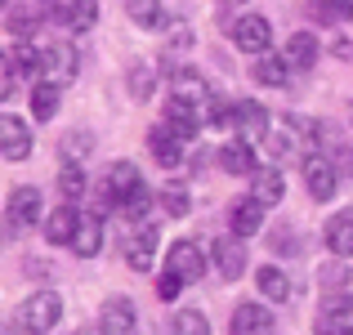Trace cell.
<instances>
[{
    "label": "cell",
    "mask_w": 353,
    "mask_h": 335,
    "mask_svg": "<svg viewBox=\"0 0 353 335\" xmlns=\"http://www.w3.org/2000/svg\"><path fill=\"white\" fill-rule=\"evenodd\" d=\"M139 188H143V174H139V165H134V161H112V165H108V174H103V197H99V210H108V206L121 210Z\"/></svg>",
    "instance_id": "1"
},
{
    "label": "cell",
    "mask_w": 353,
    "mask_h": 335,
    "mask_svg": "<svg viewBox=\"0 0 353 335\" xmlns=\"http://www.w3.org/2000/svg\"><path fill=\"white\" fill-rule=\"evenodd\" d=\"M59 318H63V300H59L54 291H36V295H27L23 309H18V327H23L27 335H45Z\"/></svg>",
    "instance_id": "2"
},
{
    "label": "cell",
    "mask_w": 353,
    "mask_h": 335,
    "mask_svg": "<svg viewBox=\"0 0 353 335\" xmlns=\"http://www.w3.org/2000/svg\"><path fill=\"white\" fill-rule=\"evenodd\" d=\"M233 45L237 50H246V54H268V45H273V27H268V18L264 14H241L237 23H233Z\"/></svg>",
    "instance_id": "3"
},
{
    "label": "cell",
    "mask_w": 353,
    "mask_h": 335,
    "mask_svg": "<svg viewBox=\"0 0 353 335\" xmlns=\"http://www.w3.org/2000/svg\"><path fill=\"white\" fill-rule=\"evenodd\" d=\"M304 183H309V197L313 201H331L340 192V170L327 161V156H304Z\"/></svg>",
    "instance_id": "4"
},
{
    "label": "cell",
    "mask_w": 353,
    "mask_h": 335,
    "mask_svg": "<svg viewBox=\"0 0 353 335\" xmlns=\"http://www.w3.org/2000/svg\"><path fill=\"white\" fill-rule=\"evenodd\" d=\"M165 273H174V277H183V282H197L201 273H206V250L197 246V241H174L170 246V255H165Z\"/></svg>",
    "instance_id": "5"
},
{
    "label": "cell",
    "mask_w": 353,
    "mask_h": 335,
    "mask_svg": "<svg viewBox=\"0 0 353 335\" xmlns=\"http://www.w3.org/2000/svg\"><path fill=\"white\" fill-rule=\"evenodd\" d=\"M41 192L32 188V183H23V188H14L9 192V232H23V228H32L36 219H41Z\"/></svg>",
    "instance_id": "6"
},
{
    "label": "cell",
    "mask_w": 353,
    "mask_h": 335,
    "mask_svg": "<svg viewBox=\"0 0 353 335\" xmlns=\"http://www.w3.org/2000/svg\"><path fill=\"white\" fill-rule=\"evenodd\" d=\"M152 255H157V228L152 223H134V232L125 237V264L134 273H148L152 268Z\"/></svg>",
    "instance_id": "7"
},
{
    "label": "cell",
    "mask_w": 353,
    "mask_h": 335,
    "mask_svg": "<svg viewBox=\"0 0 353 335\" xmlns=\"http://www.w3.org/2000/svg\"><path fill=\"white\" fill-rule=\"evenodd\" d=\"M54 18L77 36V32H90L99 23V5L94 0H54Z\"/></svg>",
    "instance_id": "8"
},
{
    "label": "cell",
    "mask_w": 353,
    "mask_h": 335,
    "mask_svg": "<svg viewBox=\"0 0 353 335\" xmlns=\"http://www.w3.org/2000/svg\"><path fill=\"white\" fill-rule=\"evenodd\" d=\"M183 143H188V139H179L170 125H152L148 130V148H152L157 165H165V170H174V165L183 161Z\"/></svg>",
    "instance_id": "9"
},
{
    "label": "cell",
    "mask_w": 353,
    "mask_h": 335,
    "mask_svg": "<svg viewBox=\"0 0 353 335\" xmlns=\"http://www.w3.org/2000/svg\"><path fill=\"white\" fill-rule=\"evenodd\" d=\"M228 228H233V237H255L259 228H264V201H255V197H241L233 201V210H228Z\"/></svg>",
    "instance_id": "10"
},
{
    "label": "cell",
    "mask_w": 353,
    "mask_h": 335,
    "mask_svg": "<svg viewBox=\"0 0 353 335\" xmlns=\"http://www.w3.org/2000/svg\"><path fill=\"white\" fill-rule=\"evenodd\" d=\"M0 148H5L9 161H27L32 156V130H27V121L0 116Z\"/></svg>",
    "instance_id": "11"
},
{
    "label": "cell",
    "mask_w": 353,
    "mask_h": 335,
    "mask_svg": "<svg viewBox=\"0 0 353 335\" xmlns=\"http://www.w3.org/2000/svg\"><path fill=\"white\" fill-rule=\"evenodd\" d=\"M174 99H183V103H192V108H201V116H206V108H210V85H206V77L201 72H192V68H183V72H174Z\"/></svg>",
    "instance_id": "12"
},
{
    "label": "cell",
    "mask_w": 353,
    "mask_h": 335,
    "mask_svg": "<svg viewBox=\"0 0 353 335\" xmlns=\"http://www.w3.org/2000/svg\"><path fill=\"white\" fill-rule=\"evenodd\" d=\"M250 197L264 201V206H277V201L286 197V179L277 165H259L255 174H250Z\"/></svg>",
    "instance_id": "13"
},
{
    "label": "cell",
    "mask_w": 353,
    "mask_h": 335,
    "mask_svg": "<svg viewBox=\"0 0 353 335\" xmlns=\"http://www.w3.org/2000/svg\"><path fill=\"white\" fill-rule=\"evenodd\" d=\"M215 268L224 282H237L246 273V250H241V237H219L215 241Z\"/></svg>",
    "instance_id": "14"
},
{
    "label": "cell",
    "mask_w": 353,
    "mask_h": 335,
    "mask_svg": "<svg viewBox=\"0 0 353 335\" xmlns=\"http://www.w3.org/2000/svg\"><path fill=\"white\" fill-rule=\"evenodd\" d=\"M233 335H273V313L264 304H237L233 309Z\"/></svg>",
    "instance_id": "15"
},
{
    "label": "cell",
    "mask_w": 353,
    "mask_h": 335,
    "mask_svg": "<svg viewBox=\"0 0 353 335\" xmlns=\"http://www.w3.org/2000/svg\"><path fill=\"white\" fill-rule=\"evenodd\" d=\"M322 237H327V250H331V255L353 259V210H340V215H331Z\"/></svg>",
    "instance_id": "16"
},
{
    "label": "cell",
    "mask_w": 353,
    "mask_h": 335,
    "mask_svg": "<svg viewBox=\"0 0 353 335\" xmlns=\"http://www.w3.org/2000/svg\"><path fill=\"white\" fill-rule=\"evenodd\" d=\"M77 68H81V59H77V50H72V45H50V50H45V77L54 81V85H63V81H72L77 77Z\"/></svg>",
    "instance_id": "17"
},
{
    "label": "cell",
    "mask_w": 353,
    "mask_h": 335,
    "mask_svg": "<svg viewBox=\"0 0 353 335\" xmlns=\"http://www.w3.org/2000/svg\"><path fill=\"white\" fill-rule=\"evenodd\" d=\"M237 130H241V139H246V143H259V139L268 134V112H264V103L241 99V103H237Z\"/></svg>",
    "instance_id": "18"
},
{
    "label": "cell",
    "mask_w": 353,
    "mask_h": 335,
    "mask_svg": "<svg viewBox=\"0 0 353 335\" xmlns=\"http://www.w3.org/2000/svg\"><path fill=\"white\" fill-rule=\"evenodd\" d=\"M282 59L291 63L295 72H309L313 63H318V36H313V32H295V36H286Z\"/></svg>",
    "instance_id": "19"
},
{
    "label": "cell",
    "mask_w": 353,
    "mask_h": 335,
    "mask_svg": "<svg viewBox=\"0 0 353 335\" xmlns=\"http://www.w3.org/2000/svg\"><path fill=\"white\" fill-rule=\"evenodd\" d=\"M103 335H134V304L125 295H112L103 304Z\"/></svg>",
    "instance_id": "20"
},
{
    "label": "cell",
    "mask_w": 353,
    "mask_h": 335,
    "mask_svg": "<svg viewBox=\"0 0 353 335\" xmlns=\"http://www.w3.org/2000/svg\"><path fill=\"white\" fill-rule=\"evenodd\" d=\"M77 228H81V215L72 206H59V210H50V215H45V237H50L54 246H72Z\"/></svg>",
    "instance_id": "21"
},
{
    "label": "cell",
    "mask_w": 353,
    "mask_h": 335,
    "mask_svg": "<svg viewBox=\"0 0 353 335\" xmlns=\"http://www.w3.org/2000/svg\"><path fill=\"white\" fill-rule=\"evenodd\" d=\"M201 108H192V103H183V99H170V108H165V125L174 130L179 139H192L201 130Z\"/></svg>",
    "instance_id": "22"
},
{
    "label": "cell",
    "mask_w": 353,
    "mask_h": 335,
    "mask_svg": "<svg viewBox=\"0 0 353 335\" xmlns=\"http://www.w3.org/2000/svg\"><path fill=\"white\" fill-rule=\"evenodd\" d=\"M72 250H77L81 259H94L99 250H103V219L99 215H81V228H77V237H72Z\"/></svg>",
    "instance_id": "23"
},
{
    "label": "cell",
    "mask_w": 353,
    "mask_h": 335,
    "mask_svg": "<svg viewBox=\"0 0 353 335\" xmlns=\"http://www.w3.org/2000/svg\"><path fill=\"white\" fill-rule=\"evenodd\" d=\"M219 165H224L228 174H255V143H246V139H237V143H224L219 148Z\"/></svg>",
    "instance_id": "24"
},
{
    "label": "cell",
    "mask_w": 353,
    "mask_h": 335,
    "mask_svg": "<svg viewBox=\"0 0 353 335\" xmlns=\"http://www.w3.org/2000/svg\"><path fill=\"white\" fill-rule=\"evenodd\" d=\"M250 77H255L259 85H268V90H282L286 77H291V63H286L282 54H259L255 68H250Z\"/></svg>",
    "instance_id": "25"
},
{
    "label": "cell",
    "mask_w": 353,
    "mask_h": 335,
    "mask_svg": "<svg viewBox=\"0 0 353 335\" xmlns=\"http://www.w3.org/2000/svg\"><path fill=\"white\" fill-rule=\"evenodd\" d=\"M9 68H14L18 72V77H41V72H45V50H36V45H27V41H18L14 45V50H9Z\"/></svg>",
    "instance_id": "26"
},
{
    "label": "cell",
    "mask_w": 353,
    "mask_h": 335,
    "mask_svg": "<svg viewBox=\"0 0 353 335\" xmlns=\"http://www.w3.org/2000/svg\"><path fill=\"white\" fill-rule=\"evenodd\" d=\"M255 286H259V295H264V300H277V304L291 300V277H286L282 268H273V264H264L255 273Z\"/></svg>",
    "instance_id": "27"
},
{
    "label": "cell",
    "mask_w": 353,
    "mask_h": 335,
    "mask_svg": "<svg viewBox=\"0 0 353 335\" xmlns=\"http://www.w3.org/2000/svg\"><path fill=\"white\" fill-rule=\"evenodd\" d=\"M5 27H9V36H32L36 27H41V9L36 5H9V18H5Z\"/></svg>",
    "instance_id": "28"
},
{
    "label": "cell",
    "mask_w": 353,
    "mask_h": 335,
    "mask_svg": "<svg viewBox=\"0 0 353 335\" xmlns=\"http://www.w3.org/2000/svg\"><path fill=\"white\" fill-rule=\"evenodd\" d=\"M59 85L54 81H41V85L32 90V116L36 121H54V112H59Z\"/></svg>",
    "instance_id": "29"
},
{
    "label": "cell",
    "mask_w": 353,
    "mask_h": 335,
    "mask_svg": "<svg viewBox=\"0 0 353 335\" xmlns=\"http://www.w3.org/2000/svg\"><path fill=\"white\" fill-rule=\"evenodd\" d=\"M125 14L134 27H161L165 14H161V0H125Z\"/></svg>",
    "instance_id": "30"
},
{
    "label": "cell",
    "mask_w": 353,
    "mask_h": 335,
    "mask_svg": "<svg viewBox=\"0 0 353 335\" xmlns=\"http://www.w3.org/2000/svg\"><path fill=\"white\" fill-rule=\"evenodd\" d=\"M349 313H353V295H349V291H331V295H322L318 322H349Z\"/></svg>",
    "instance_id": "31"
},
{
    "label": "cell",
    "mask_w": 353,
    "mask_h": 335,
    "mask_svg": "<svg viewBox=\"0 0 353 335\" xmlns=\"http://www.w3.org/2000/svg\"><path fill=\"white\" fill-rule=\"evenodd\" d=\"M170 335H210L206 313H197V309H179V313L170 318Z\"/></svg>",
    "instance_id": "32"
},
{
    "label": "cell",
    "mask_w": 353,
    "mask_h": 335,
    "mask_svg": "<svg viewBox=\"0 0 353 335\" xmlns=\"http://www.w3.org/2000/svg\"><path fill=\"white\" fill-rule=\"evenodd\" d=\"M90 148H94V134H90V130H68V134L59 139V152L68 156V161H81V156H90Z\"/></svg>",
    "instance_id": "33"
},
{
    "label": "cell",
    "mask_w": 353,
    "mask_h": 335,
    "mask_svg": "<svg viewBox=\"0 0 353 335\" xmlns=\"http://www.w3.org/2000/svg\"><path fill=\"white\" fill-rule=\"evenodd\" d=\"M59 192L68 197V206L85 197V174H81V165H77V161H68V165L59 170Z\"/></svg>",
    "instance_id": "34"
},
{
    "label": "cell",
    "mask_w": 353,
    "mask_h": 335,
    "mask_svg": "<svg viewBox=\"0 0 353 335\" xmlns=\"http://www.w3.org/2000/svg\"><path fill=\"white\" fill-rule=\"evenodd\" d=\"M309 18H318V23H349L353 0H318V5L309 9Z\"/></svg>",
    "instance_id": "35"
},
{
    "label": "cell",
    "mask_w": 353,
    "mask_h": 335,
    "mask_svg": "<svg viewBox=\"0 0 353 335\" xmlns=\"http://www.w3.org/2000/svg\"><path fill=\"white\" fill-rule=\"evenodd\" d=\"M125 85H130V99H152V90H157L152 68H148V63H134L130 77H125Z\"/></svg>",
    "instance_id": "36"
},
{
    "label": "cell",
    "mask_w": 353,
    "mask_h": 335,
    "mask_svg": "<svg viewBox=\"0 0 353 335\" xmlns=\"http://www.w3.org/2000/svg\"><path fill=\"white\" fill-rule=\"evenodd\" d=\"M161 210H165V215H174V219H183V215L192 210V197H188V188H179V183L161 188Z\"/></svg>",
    "instance_id": "37"
},
{
    "label": "cell",
    "mask_w": 353,
    "mask_h": 335,
    "mask_svg": "<svg viewBox=\"0 0 353 335\" xmlns=\"http://www.w3.org/2000/svg\"><path fill=\"white\" fill-rule=\"evenodd\" d=\"M148 210H152V192H148V183H143V188H139L134 197H130L125 206H121V215H125L130 223H143V215H148Z\"/></svg>",
    "instance_id": "38"
},
{
    "label": "cell",
    "mask_w": 353,
    "mask_h": 335,
    "mask_svg": "<svg viewBox=\"0 0 353 335\" xmlns=\"http://www.w3.org/2000/svg\"><path fill=\"white\" fill-rule=\"evenodd\" d=\"M183 286H188V282H183V277L165 273L161 282H157V295H161V300H179V291H183Z\"/></svg>",
    "instance_id": "39"
},
{
    "label": "cell",
    "mask_w": 353,
    "mask_h": 335,
    "mask_svg": "<svg viewBox=\"0 0 353 335\" xmlns=\"http://www.w3.org/2000/svg\"><path fill=\"white\" fill-rule=\"evenodd\" d=\"M273 250H277V255H295V250H300V237H295L291 228H286V232H273Z\"/></svg>",
    "instance_id": "40"
},
{
    "label": "cell",
    "mask_w": 353,
    "mask_h": 335,
    "mask_svg": "<svg viewBox=\"0 0 353 335\" xmlns=\"http://www.w3.org/2000/svg\"><path fill=\"white\" fill-rule=\"evenodd\" d=\"M192 45V27L188 23H174L170 27V50H188Z\"/></svg>",
    "instance_id": "41"
},
{
    "label": "cell",
    "mask_w": 353,
    "mask_h": 335,
    "mask_svg": "<svg viewBox=\"0 0 353 335\" xmlns=\"http://www.w3.org/2000/svg\"><path fill=\"white\" fill-rule=\"evenodd\" d=\"M85 335H103V331H85Z\"/></svg>",
    "instance_id": "42"
},
{
    "label": "cell",
    "mask_w": 353,
    "mask_h": 335,
    "mask_svg": "<svg viewBox=\"0 0 353 335\" xmlns=\"http://www.w3.org/2000/svg\"><path fill=\"white\" fill-rule=\"evenodd\" d=\"M233 5H237V0H233Z\"/></svg>",
    "instance_id": "43"
}]
</instances>
